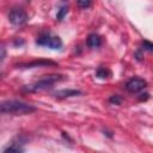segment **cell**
<instances>
[{
	"mask_svg": "<svg viewBox=\"0 0 153 153\" xmlns=\"http://www.w3.org/2000/svg\"><path fill=\"white\" fill-rule=\"evenodd\" d=\"M37 109L27 103H24L22 100H16V99H8L4 100L0 105V111L1 114H13V115H26L35 112Z\"/></svg>",
	"mask_w": 153,
	"mask_h": 153,
	"instance_id": "cell-1",
	"label": "cell"
},
{
	"mask_svg": "<svg viewBox=\"0 0 153 153\" xmlns=\"http://www.w3.org/2000/svg\"><path fill=\"white\" fill-rule=\"evenodd\" d=\"M63 79V75L60 74H50V75H45L44 78L39 79L38 81L31 84V85H26L24 87V91L27 92H37V91H42V90H47L49 87H51L55 82L60 81Z\"/></svg>",
	"mask_w": 153,
	"mask_h": 153,
	"instance_id": "cell-2",
	"label": "cell"
},
{
	"mask_svg": "<svg viewBox=\"0 0 153 153\" xmlns=\"http://www.w3.org/2000/svg\"><path fill=\"white\" fill-rule=\"evenodd\" d=\"M36 44L41 45V47H48L50 49H61L62 48V41L59 36L53 35L51 32H42L37 39H36Z\"/></svg>",
	"mask_w": 153,
	"mask_h": 153,
	"instance_id": "cell-3",
	"label": "cell"
},
{
	"mask_svg": "<svg viewBox=\"0 0 153 153\" xmlns=\"http://www.w3.org/2000/svg\"><path fill=\"white\" fill-rule=\"evenodd\" d=\"M27 13L22 7H14L8 13V22L14 26H22L27 22Z\"/></svg>",
	"mask_w": 153,
	"mask_h": 153,
	"instance_id": "cell-4",
	"label": "cell"
},
{
	"mask_svg": "<svg viewBox=\"0 0 153 153\" xmlns=\"http://www.w3.org/2000/svg\"><path fill=\"white\" fill-rule=\"evenodd\" d=\"M147 87V81L141 78H131L126 82V90L129 93H137Z\"/></svg>",
	"mask_w": 153,
	"mask_h": 153,
	"instance_id": "cell-5",
	"label": "cell"
},
{
	"mask_svg": "<svg viewBox=\"0 0 153 153\" xmlns=\"http://www.w3.org/2000/svg\"><path fill=\"white\" fill-rule=\"evenodd\" d=\"M45 66H56V62L50 60H35L24 65H20L22 68H33V67H45Z\"/></svg>",
	"mask_w": 153,
	"mask_h": 153,
	"instance_id": "cell-6",
	"label": "cell"
},
{
	"mask_svg": "<svg viewBox=\"0 0 153 153\" xmlns=\"http://www.w3.org/2000/svg\"><path fill=\"white\" fill-rule=\"evenodd\" d=\"M81 91L80 90H73V88H65V90H60L56 91L54 93V96L56 98H68V97H75V96H80Z\"/></svg>",
	"mask_w": 153,
	"mask_h": 153,
	"instance_id": "cell-7",
	"label": "cell"
},
{
	"mask_svg": "<svg viewBox=\"0 0 153 153\" xmlns=\"http://www.w3.org/2000/svg\"><path fill=\"white\" fill-rule=\"evenodd\" d=\"M86 44H87L88 48H92V49L98 48V47L102 45V38L97 33H90L87 39H86Z\"/></svg>",
	"mask_w": 153,
	"mask_h": 153,
	"instance_id": "cell-8",
	"label": "cell"
},
{
	"mask_svg": "<svg viewBox=\"0 0 153 153\" xmlns=\"http://www.w3.org/2000/svg\"><path fill=\"white\" fill-rule=\"evenodd\" d=\"M96 75H97L98 78H100V79H105V78H108V76L110 75V71H109L106 67L100 66V67L97 68V71H96Z\"/></svg>",
	"mask_w": 153,
	"mask_h": 153,
	"instance_id": "cell-9",
	"label": "cell"
},
{
	"mask_svg": "<svg viewBox=\"0 0 153 153\" xmlns=\"http://www.w3.org/2000/svg\"><path fill=\"white\" fill-rule=\"evenodd\" d=\"M2 153H24V148L18 145H11L4 149Z\"/></svg>",
	"mask_w": 153,
	"mask_h": 153,
	"instance_id": "cell-10",
	"label": "cell"
},
{
	"mask_svg": "<svg viewBox=\"0 0 153 153\" xmlns=\"http://www.w3.org/2000/svg\"><path fill=\"white\" fill-rule=\"evenodd\" d=\"M67 13H68V6H61V7L59 8V11H57L56 19H57V20H62Z\"/></svg>",
	"mask_w": 153,
	"mask_h": 153,
	"instance_id": "cell-11",
	"label": "cell"
},
{
	"mask_svg": "<svg viewBox=\"0 0 153 153\" xmlns=\"http://www.w3.org/2000/svg\"><path fill=\"white\" fill-rule=\"evenodd\" d=\"M141 47H142L143 50H147V51L153 53V43L152 42H149V41H142Z\"/></svg>",
	"mask_w": 153,
	"mask_h": 153,
	"instance_id": "cell-12",
	"label": "cell"
},
{
	"mask_svg": "<svg viewBox=\"0 0 153 153\" xmlns=\"http://www.w3.org/2000/svg\"><path fill=\"white\" fill-rule=\"evenodd\" d=\"M109 102L112 103V104H115V105H120L122 103V98L120 96H117V94H114V96H111L109 98Z\"/></svg>",
	"mask_w": 153,
	"mask_h": 153,
	"instance_id": "cell-13",
	"label": "cell"
},
{
	"mask_svg": "<svg viewBox=\"0 0 153 153\" xmlns=\"http://www.w3.org/2000/svg\"><path fill=\"white\" fill-rule=\"evenodd\" d=\"M76 5H78L80 8H84V10H85V8H88L92 4H91V1H86V0H85V1H81V0H79V1L76 2Z\"/></svg>",
	"mask_w": 153,
	"mask_h": 153,
	"instance_id": "cell-14",
	"label": "cell"
},
{
	"mask_svg": "<svg viewBox=\"0 0 153 153\" xmlns=\"http://www.w3.org/2000/svg\"><path fill=\"white\" fill-rule=\"evenodd\" d=\"M4 59H5V48L1 47V62L4 61Z\"/></svg>",
	"mask_w": 153,
	"mask_h": 153,
	"instance_id": "cell-15",
	"label": "cell"
},
{
	"mask_svg": "<svg viewBox=\"0 0 153 153\" xmlns=\"http://www.w3.org/2000/svg\"><path fill=\"white\" fill-rule=\"evenodd\" d=\"M23 43H24V41H22V39H20V41H18V39H17V41L14 42V44H16V45H17V44H19V45H20V44H23Z\"/></svg>",
	"mask_w": 153,
	"mask_h": 153,
	"instance_id": "cell-16",
	"label": "cell"
}]
</instances>
